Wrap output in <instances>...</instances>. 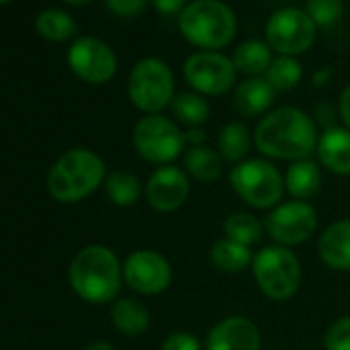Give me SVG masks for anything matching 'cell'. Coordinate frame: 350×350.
<instances>
[{
	"instance_id": "6da1fadb",
	"label": "cell",
	"mask_w": 350,
	"mask_h": 350,
	"mask_svg": "<svg viewBox=\"0 0 350 350\" xmlns=\"http://www.w3.org/2000/svg\"><path fill=\"white\" fill-rule=\"evenodd\" d=\"M319 132L309 113L299 107H278L268 111L254 130V146L266 159L301 161L317 148Z\"/></svg>"
},
{
	"instance_id": "7a4b0ae2",
	"label": "cell",
	"mask_w": 350,
	"mask_h": 350,
	"mask_svg": "<svg viewBox=\"0 0 350 350\" xmlns=\"http://www.w3.org/2000/svg\"><path fill=\"white\" fill-rule=\"evenodd\" d=\"M68 282L83 301L103 305L116 301L124 282V264L107 245L93 243L72 258Z\"/></svg>"
},
{
	"instance_id": "3957f363",
	"label": "cell",
	"mask_w": 350,
	"mask_h": 350,
	"mask_svg": "<svg viewBox=\"0 0 350 350\" xmlns=\"http://www.w3.org/2000/svg\"><path fill=\"white\" fill-rule=\"evenodd\" d=\"M107 178L103 159L91 148L66 150L48 173V192L60 204L89 198Z\"/></svg>"
},
{
	"instance_id": "277c9868",
	"label": "cell",
	"mask_w": 350,
	"mask_h": 350,
	"mask_svg": "<svg viewBox=\"0 0 350 350\" xmlns=\"http://www.w3.org/2000/svg\"><path fill=\"white\" fill-rule=\"evenodd\" d=\"M180 33L202 52H219L233 44L237 17L223 0H192L180 15Z\"/></svg>"
},
{
	"instance_id": "5b68a950",
	"label": "cell",
	"mask_w": 350,
	"mask_h": 350,
	"mask_svg": "<svg viewBox=\"0 0 350 350\" xmlns=\"http://www.w3.org/2000/svg\"><path fill=\"white\" fill-rule=\"evenodd\" d=\"M229 184L233 192L256 211H272L282 202L286 192L280 169L270 159L262 157H252L233 165Z\"/></svg>"
},
{
	"instance_id": "8992f818",
	"label": "cell",
	"mask_w": 350,
	"mask_h": 350,
	"mask_svg": "<svg viewBox=\"0 0 350 350\" xmlns=\"http://www.w3.org/2000/svg\"><path fill=\"white\" fill-rule=\"evenodd\" d=\"M252 274L258 288L272 301H288L301 288L303 268L291 247L266 245L252 260Z\"/></svg>"
},
{
	"instance_id": "52a82bcc",
	"label": "cell",
	"mask_w": 350,
	"mask_h": 350,
	"mask_svg": "<svg viewBox=\"0 0 350 350\" xmlns=\"http://www.w3.org/2000/svg\"><path fill=\"white\" fill-rule=\"evenodd\" d=\"M175 93V79L167 62L161 58L138 60L128 77V97L144 116L161 113L171 107Z\"/></svg>"
},
{
	"instance_id": "ba28073f",
	"label": "cell",
	"mask_w": 350,
	"mask_h": 350,
	"mask_svg": "<svg viewBox=\"0 0 350 350\" xmlns=\"http://www.w3.org/2000/svg\"><path fill=\"white\" fill-rule=\"evenodd\" d=\"M132 144L144 161L159 167L173 165L175 159L184 154L186 132L175 120L163 113H152L136 122L132 130Z\"/></svg>"
},
{
	"instance_id": "9c48e42d",
	"label": "cell",
	"mask_w": 350,
	"mask_h": 350,
	"mask_svg": "<svg viewBox=\"0 0 350 350\" xmlns=\"http://www.w3.org/2000/svg\"><path fill=\"white\" fill-rule=\"evenodd\" d=\"M315 33L317 25L307 15V11L286 7L270 15L264 29V42L270 46L272 52L295 58L299 54H305L313 46Z\"/></svg>"
},
{
	"instance_id": "30bf717a",
	"label": "cell",
	"mask_w": 350,
	"mask_h": 350,
	"mask_svg": "<svg viewBox=\"0 0 350 350\" xmlns=\"http://www.w3.org/2000/svg\"><path fill=\"white\" fill-rule=\"evenodd\" d=\"M264 229L276 245L297 247L313 237L317 229V211L311 202L303 200L280 202L268 213Z\"/></svg>"
},
{
	"instance_id": "8fae6325",
	"label": "cell",
	"mask_w": 350,
	"mask_h": 350,
	"mask_svg": "<svg viewBox=\"0 0 350 350\" xmlns=\"http://www.w3.org/2000/svg\"><path fill=\"white\" fill-rule=\"evenodd\" d=\"M184 79L192 91L204 97H221L235 87L237 70L225 54L198 50L184 62Z\"/></svg>"
},
{
	"instance_id": "7c38bea8",
	"label": "cell",
	"mask_w": 350,
	"mask_h": 350,
	"mask_svg": "<svg viewBox=\"0 0 350 350\" xmlns=\"http://www.w3.org/2000/svg\"><path fill=\"white\" fill-rule=\"evenodd\" d=\"M66 62L72 75L89 85H105L118 72L116 52L93 36L77 38L68 48Z\"/></svg>"
},
{
	"instance_id": "4fadbf2b",
	"label": "cell",
	"mask_w": 350,
	"mask_h": 350,
	"mask_svg": "<svg viewBox=\"0 0 350 350\" xmlns=\"http://www.w3.org/2000/svg\"><path fill=\"white\" fill-rule=\"evenodd\" d=\"M171 264L161 252L136 250L124 262V282L142 297L165 293L171 286Z\"/></svg>"
},
{
	"instance_id": "5bb4252c",
	"label": "cell",
	"mask_w": 350,
	"mask_h": 350,
	"mask_svg": "<svg viewBox=\"0 0 350 350\" xmlns=\"http://www.w3.org/2000/svg\"><path fill=\"white\" fill-rule=\"evenodd\" d=\"M144 196L157 213L180 211L190 196V175L178 165L157 167L144 184Z\"/></svg>"
},
{
	"instance_id": "9a60e30c",
	"label": "cell",
	"mask_w": 350,
	"mask_h": 350,
	"mask_svg": "<svg viewBox=\"0 0 350 350\" xmlns=\"http://www.w3.org/2000/svg\"><path fill=\"white\" fill-rule=\"evenodd\" d=\"M262 334L245 315H227L217 321L204 340V350H260Z\"/></svg>"
},
{
	"instance_id": "2e32d148",
	"label": "cell",
	"mask_w": 350,
	"mask_h": 350,
	"mask_svg": "<svg viewBox=\"0 0 350 350\" xmlns=\"http://www.w3.org/2000/svg\"><path fill=\"white\" fill-rule=\"evenodd\" d=\"M321 262L336 272H350V219H342L323 229L317 239Z\"/></svg>"
},
{
	"instance_id": "e0dca14e",
	"label": "cell",
	"mask_w": 350,
	"mask_h": 350,
	"mask_svg": "<svg viewBox=\"0 0 350 350\" xmlns=\"http://www.w3.org/2000/svg\"><path fill=\"white\" fill-rule=\"evenodd\" d=\"M317 161L334 175H350V130L344 126L327 128L319 134Z\"/></svg>"
},
{
	"instance_id": "ac0fdd59",
	"label": "cell",
	"mask_w": 350,
	"mask_h": 350,
	"mask_svg": "<svg viewBox=\"0 0 350 350\" xmlns=\"http://www.w3.org/2000/svg\"><path fill=\"white\" fill-rule=\"evenodd\" d=\"M276 97V91L264 77H252L241 81L233 91V107L243 118H260L268 113Z\"/></svg>"
},
{
	"instance_id": "d6986e66",
	"label": "cell",
	"mask_w": 350,
	"mask_h": 350,
	"mask_svg": "<svg viewBox=\"0 0 350 350\" xmlns=\"http://www.w3.org/2000/svg\"><path fill=\"white\" fill-rule=\"evenodd\" d=\"M284 188L293 200L309 202L317 196L321 188V171L319 165L311 159H301L288 165L284 171Z\"/></svg>"
},
{
	"instance_id": "ffe728a7",
	"label": "cell",
	"mask_w": 350,
	"mask_h": 350,
	"mask_svg": "<svg viewBox=\"0 0 350 350\" xmlns=\"http://www.w3.org/2000/svg\"><path fill=\"white\" fill-rule=\"evenodd\" d=\"M111 323L124 336H140L150 325V311L138 299H116L111 305Z\"/></svg>"
},
{
	"instance_id": "44dd1931",
	"label": "cell",
	"mask_w": 350,
	"mask_h": 350,
	"mask_svg": "<svg viewBox=\"0 0 350 350\" xmlns=\"http://www.w3.org/2000/svg\"><path fill=\"white\" fill-rule=\"evenodd\" d=\"M223 157L219 150L202 144V146H190L184 152V171L202 184H213L223 175Z\"/></svg>"
},
{
	"instance_id": "7402d4cb",
	"label": "cell",
	"mask_w": 350,
	"mask_h": 350,
	"mask_svg": "<svg viewBox=\"0 0 350 350\" xmlns=\"http://www.w3.org/2000/svg\"><path fill=\"white\" fill-rule=\"evenodd\" d=\"M254 144V134L241 122H229L221 128L217 136V150L223 161L237 165L247 159V152Z\"/></svg>"
},
{
	"instance_id": "603a6c76",
	"label": "cell",
	"mask_w": 350,
	"mask_h": 350,
	"mask_svg": "<svg viewBox=\"0 0 350 350\" xmlns=\"http://www.w3.org/2000/svg\"><path fill=\"white\" fill-rule=\"evenodd\" d=\"M233 64L235 70L245 75L247 79L252 77H262L266 75L268 66L272 64V50L266 42L262 40H247L243 44L237 46V50L233 52Z\"/></svg>"
},
{
	"instance_id": "cb8c5ba5",
	"label": "cell",
	"mask_w": 350,
	"mask_h": 350,
	"mask_svg": "<svg viewBox=\"0 0 350 350\" xmlns=\"http://www.w3.org/2000/svg\"><path fill=\"white\" fill-rule=\"evenodd\" d=\"M171 113L175 122L186 128H202V124H206L211 118V105L204 95L196 91H184L173 97Z\"/></svg>"
},
{
	"instance_id": "d4e9b609",
	"label": "cell",
	"mask_w": 350,
	"mask_h": 350,
	"mask_svg": "<svg viewBox=\"0 0 350 350\" xmlns=\"http://www.w3.org/2000/svg\"><path fill=\"white\" fill-rule=\"evenodd\" d=\"M103 188H105L109 202L120 208L134 206L144 194L142 182L130 171H111L103 182Z\"/></svg>"
},
{
	"instance_id": "484cf974",
	"label": "cell",
	"mask_w": 350,
	"mask_h": 350,
	"mask_svg": "<svg viewBox=\"0 0 350 350\" xmlns=\"http://www.w3.org/2000/svg\"><path fill=\"white\" fill-rule=\"evenodd\" d=\"M254 254L252 247H245L241 243H235L227 237L215 241V245L211 247V262L215 268H219L221 272L227 274H239L243 272L247 266H252Z\"/></svg>"
},
{
	"instance_id": "4316f807",
	"label": "cell",
	"mask_w": 350,
	"mask_h": 350,
	"mask_svg": "<svg viewBox=\"0 0 350 350\" xmlns=\"http://www.w3.org/2000/svg\"><path fill=\"white\" fill-rule=\"evenodd\" d=\"M223 231H225V237L235 241V243H241L245 247H252L256 243L262 241L264 237V223L254 217L252 213H231L225 223H223Z\"/></svg>"
},
{
	"instance_id": "83f0119b",
	"label": "cell",
	"mask_w": 350,
	"mask_h": 350,
	"mask_svg": "<svg viewBox=\"0 0 350 350\" xmlns=\"http://www.w3.org/2000/svg\"><path fill=\"white\" fill-rule=\"evenodd\" d=\"M77 29V21L60 9H46L36 17V31L48 42H66L75 38Z\"/></svg>"
},
{
	"instance_id": "f1b7e54d",
	"label": "cell",
	"mask_w": 350,
	"mask_h": 350,
	"mask_svg": "<svg viewBox=\"0 0 350 350\" xmlns=\"http://www.w3.org/2000/svg\"><path fill=\"white\" fill-rule=\"evenodd\" d=\"M264 79L268 81V85L274 91H291V89H295L301 83V79H303V66L299 64L297 58L278 56L268 66Z\"/></svg>"
},
{
	"instance_id": "f546056e",
	"label": "cell",
	"mask_w": 350,
	"mask_h": 350,
	"mask_svg": "<svg viewBox=\"0 0 350 350\" xmlns=\"http://www.w3.org/2000/svg\"><path fill=\"white\" fill-rule=\"evenodd\" d=\"M307 15L317 27H332L342 17V0H307Z\"/></svg>"
},
{
	"instance_id": "4dcf8cb0",
	"label": "cell",
	"mask_w": 350,
	"mask_h": 350,
	"mask_svg": "<svg viewBox=\"0 0 350 350\" xmlns=\"http://www.w3.org/2000/svg\"><path fill=\"white\" fill-rule=\"evenodd\" d=\"M325 350H350V315L334 319L323 336Z\"/></svg>"
},
{
	"instance_id": "1f68e13d",
	"label": "cell",
	"mask_w": 350,
	"mask_h": 350,
	"mask_svg": "<svg viewBox=\"0 0 350 350\" xmlns=\"http://www.w3.org/2000/svg\"><path fill=\"white\" fill-rule=\"evenodd\" d=\"M202 348L204 346L198 340V336H194L192 332H184V329L171 332L161 342V350H202Z\"/></svg>"
},
{
	"instance_id": "d6a6232c",
	"label": "cell",
	"mask_w": 350,
	"mask_h": 350,
	"mask_svg": "<svg viewBox=\"0 0 350 350\" xmlns=\"http://www.w3.org/2000/svg\"><path fill=\"white\" fill-rule=\"evenodd\" d=\"M148 0H105V7L122 19H130V17H138Z\"/></svg>"
},
{
	"instance_id": "836d02e7",
	"label": "cell",
	"mask_w": 350,
	"mask_h": 350,
	"mask_svg": "<svg viewBox=\"0 0 350 350\" xmlns=\"http://www.w3.org/2000/svg\"><path fill=\"white\" fill-rule=\"evenodd\" d=\"M311 118H313L315 126H319L321 130H327V128L336 126V118H340V116H338V107H334L327 101H321V103H317L313 107V116Z\"/></svg>"
},
{
	"instance_id": "e575fe53",
	"label": "cell",
	"mask_w": 350,
	"mask_h": 350,
	"mask_svg": "<svg viewBox=\"0 0 350 350\" xmlns=\"http://www.w3.org/2000/svg\"><path fill=\"white\" fill-rule=\"evenodd\" d=\"M154 11L163 17H175L182 15V11L188 7V0H150Z\"/></svg>"
},
{
	"instance_id": "d590c367",
	"label": "cell",
	"mask_w": 350,
	"mask_h": 350,
	"mask_svg": "<svg viewBox=\"0 0 350 350\" xmlns=\"http://www.w3.org/2000/svg\"><path fill=\"white\" fill-rule=\"evenodd\" d=\"M338 116L342 120V126L350 130V85H346L338 99Z\"/></svg>"
},
{
	"instance_id": "8d00e7d4",
	"label": "cell",
	"mask_w": 350,
	"mask_h": 350,
	"mask_svg": "<svg viewBox=\"0 0 350 350\" xmlns=\"http://www.w3.org/2000/svg\"><path fill=\"white\" fill-rule=\"evenodd\" d=\"M206 142V132L202 128H188L186 130V144L190 146H202Z\"/></svg>"
},
{
	"instance_id": "74e56055",
	"label": "cell",
	"mask_w": 350,
	"mask_h": 350,
	"mask_svg": "<svg viewBox=\"0 0 350 350\" xmlns=\"http://www.w3.org/2000/svg\"><path fill=\"white\" fill-rule=\"evenodd\" d=\"M329 81H332V68H329V66H321V68L315 70L313 77H311V83H313V87H317V89L325 87Z\"/></svg>"
},
{
	"instance_id": "f35d334b",
	"label": "cell",
	"mask_w": 350,
	"mask_h": 350,
	"mask_svg": "<svg viewBox=\"0 0 350 350\" xmlns=\"http://www.w3.org/2000/svg\"><path fill=\"white\" fill-rule=\"evenodd\" d=\"M85 350H116V348H113V344H109V342H105V340H97V342L89 344Z\"/></svg>"
},
{
	"instance_id": "ab89813d",
	"label": "cell",
	"mask_w": 350,
	"mask_h": 350,
	"mask_svg": "<svg viewBox=\"0 0 350 350\" xmlns=\"http://www.w3.org/2000/svg\"><path fill=\"white\" fill-rule=\"evenodd\" d=\"M66 5H70V7H83V5H89L91 0H64Z\"/></svg>"
},
{
	"instance_id": "60d3db41",
	"label": "cell",
	"mask_w": 350,
	"mask_h": 350,
	"mask_svg": "<svg viewBox=\"0 0 350 350\" xmlns=\"http://www.w3.org/2000/svg\"><path fill=\"white\" fill-rule=\"evenodd\" d=\"M7 3H13V0H0V5H7Z\"/></svg>"
}]
</instances>
